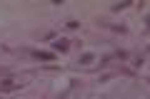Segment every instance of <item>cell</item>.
<instances>
[{"instance_id": "52a82bcc", "label": "cell", "mask_w": 150, "mask_h": 99, "mask_svg": "<svg viewBox=\"0 0 150 99\" xmlns=\"http://www.w3.org/2000/svg\"><path fill=\"white\" fill-rule=\"evenodd\" d=\"M133 64H135V67H143V64H145V52H138V55H135Z\"/></svg>"}, {"instance_id": "7a4b0ae2", "label": "cell", "mask_w": 150, "mask_h": 99, "mask_svg": "<svg viewBox=\"0 0 150 99\" xmlns=\"http://www.w3.org/2000/svg\"><path fill=\"white\" fill-rule=\"evenodd\" d=\"M95 22H98L100 27L112 30V32H120V35H125V32H128V27H125V25H115V22H108V20H95Z\"/></svg>"}, {"instance_id": "277c9868", "label": "cell", "mask_w": 150, "mask_h": 99, "mask_svg": "<svg viewBox=\"0 0 150 99\" xmlns=\"http://www.w3.org/2000/svg\"><path fill=\"white\" fill-rule=\"evenodd\" d=\"M68 47H70V42L65 40V37H60V40L53 42V50H55V52H68Z\"/></svg>"}, {"instance_id": "3957f363", "label": "cell", "mask_w": 150, "mask_h": 99, "mask_svg": "<svg viewBox=\"0 0 150 99\" xmlns=\"http://www.w3.org/2000/svg\"><path fill=\"white\" fill-rule=\"evenodd\" d=\"M23 84L20 82H13L10 77H5L3 82H0V92H15V89H20Z\"/></svg>"}, {"instance_id": "6da1fadb", "label": "cell", "mask_w": 150, "mask_h": 99, "mask_svg": "<svg viewBox=\"0 0 150 99\" xmlns=\"http://www.w3.org/2000/svg\"><path fill=\"white\" fill-rule=\"evenodd\" d=\"M28 55L35 60H40V62H50V60H55V52H40V50H28Z\"/></svg>"}, {"instance_id": "5b68a950", "label": "cell", "mask_w": 150, "mask_h": 99, "mask_svg": "<svg viewBox=\"0 0 150 99\" xmlns=\"http://www.w3.org/2000/svg\"><path fill=\"white\" fill-rule=\"evenodd\" d=\"M93 60H95V55H93V52H83L80 60H78V64H83V67H90Z\"/></svg>"}, {"instance_id": "9c48e42d", "label": "cell", "mask_w": 150, "mask_h": 99, "mask_svg": "<svg viewBox=\"0 0 150 99\" xmlns=\"http://www.w3.org/2000/svg\"><path fill=\"white\" fill-rule=\"evenodd\" d=\"M110 62H112V55H105V57H100V64L98 67H108Z\"/></svg>"}, {"instance_id": "30bf717a", "label": "cell", "mask_w": 150, "mask_h": 99, "mask_svg": "<svg viewBox=\"0 0 150 99\" xmlns=\"http://www.w3.org/2000/svg\"><path fill=\"white\" fill-rule=\"evenodd\" d=\"M10 74H13L10 67H0V77H10Z\"/></svg>"}, {"instance_id": "ba28073f", "label": "cell", "mask_w": 150, "mask_h": 99, "mask_svg": "<svg viewBox=\"0 0 150 99\" xmlns=\"http://www.w3.org/2000/svg\"><path fill=\"white\" fill-rule=\"evenodd\" d=\"M130 8V3H115L112 5V12H120V10H128Z\"/></svg>"}, {"instance_id": "8992f818", "label": "cell", "mask_w": 150, "mask_h": 99, "mask_svg": "<svg viewBox=\"0 0 150 99\" xmlns=\"http://www.w3.org/2000/svg\"><path fill=\"white\" fill-rule=\"evenodd\" d=\"M128 57H130L128 50H115V55H112V60H120V62H125Z\"/></svg>"}]
</instances>
